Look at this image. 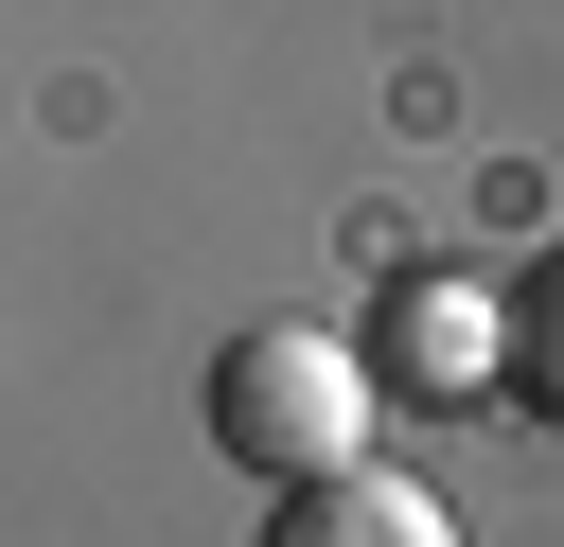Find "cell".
<instances>
[{
	"mask_svg": "<svg viewBox=\"0 0 564 547\" xmlns=\"http://www.w3.org/2000/svg\"><path fill=\"white\" fill-rule=\"evenodd\" d=\"M212 459H247L264 494L282 476H352L370 459V353L317 335V318H247L212 353Z\"/></svg>",
	"mask_w": 564,
	"mask_h": 547,
	"instance_id": "obj_1",
	"label": "cell"
},
{
	"mask_svg": "<svg viewBox=\"0 0 564 547\" xmlns=\"http://www.w3.org/2000/svg\"><path fill=\"white\" fill-rule=\"evenodd\" d=\"M511 406H529V423H564V247L511 282Z\"/></svg>",
	"mask_w": 564,
	"mask_h": 547,
	"instance_id": "obj_4",
	"label": "cell"
},
{
	"mask_svg": "<svg viewBox=\"0 0 564 547\" xmlns=\"http://www.w3.org/2000/svg\"><path fill=\"white\" fill-rule=\"evenodd\" d=\"M264 547H458V529H441V494H405V476L352 459V476H282L264 494Z\"/></svg>",
	"mask_w": 564,
	"mask_h": 547,
	"instance_id": "obj_3",
	"label": "cell"
},
{
	"mask_svg": "<svg viewBox=\"0 0 564 547\" xmlns=\"http://www.w3.org/2000/svg\"><path fill=\"white\" fill-rule=\"evenodd\" d=\"M370 353H388L405 388H511V300L423 265V282H388V335H370Z\"/></svg>",
	"mask_w": 564,
	"mask_h": 547,
	"instance_id": "obj_2",
	"label": "cell"
}]
</instances>
